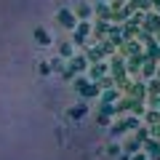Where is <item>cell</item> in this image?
Here are the masks:
<instances>
[{
	"label": "cell",
	"mask_w": 160,
	"mask_h": 160,
	"mask_svg": "<svg viewBox=\"0 0 160 160\" xmlns=\"http://www.w3.org/2000/svg\"><path fill=\"white\" fill-rule=\"evenodd\" d=\"M38 40H40V43H48V35L43 32V29H38Z\"/></svg>",
	"instance_id": "6da1fadb"
}]
</instances>
